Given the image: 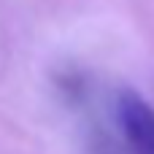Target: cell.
<instances>
[{
    "label": "cell",
    "instance_id": "obj_1",
    "mask_svg": "<svg viewBox=\"0 0 154 154\" xmlns=\"http://www.w3.org/2000/svg\"><path fill=\"white\" fill-rule=\"evenodd\" d=\"M119 125L130 141L135 154H154V111L152 106L135 95V92H122L119 103Z\"/></svg>",
    "mask_w": 154,
    "mask_h": 154
}]
</instances>
